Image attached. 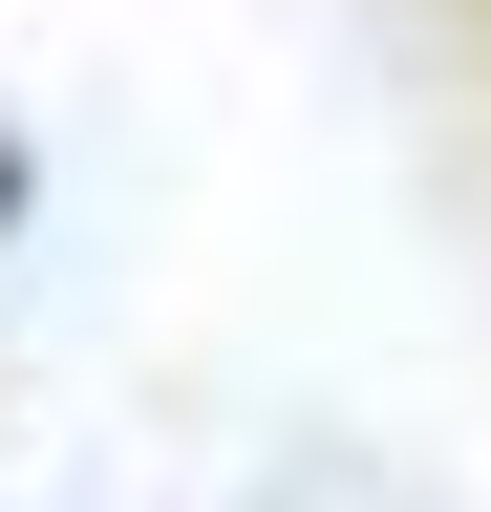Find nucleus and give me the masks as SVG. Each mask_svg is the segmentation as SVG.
I'll list each match as a JSON object with an SVG mask.
<instances>
[{"label":"nucleus","instance_id":"nucleus-1","mask_svg":"<svg viewBox=\"0 0 491 512\" xmlns=\"http://www.w3.org/2000/svg\"><path fill=\"white\" fill-rule=\"evenodd\" d=\"M0 214H22V150H0Z\"/></svg>","mask_w":491,"mask_h":512}]
</instances>
